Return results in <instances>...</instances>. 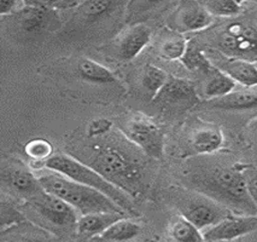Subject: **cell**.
Instances as JSON below:
<instances>
[{
    "label": "cell",
    "instance_id": "1f68e13d",
    "mask_svg": "<svg viewBox=\"0 0 257 242\" xmlns=\"http://www.w3.org/2000/svg\"><path fill=\"white\" fill-rule=\"evenodd\" d=\"M249 132H250L251 138L257 143V118L249 124Z\"/></svg>",
    "mask_w": 257,
    "mask_h": 242
},
{
    "label": "cell",
    "instance_id": "2e32d148",
    "mask_svg": "<svg viewBox=\"0 0 257 242\" xmlns=\"http://www.w3.org/2000/svg\"><path fill=\"white\" fill-rule=\"evenodd\" d=\"M205 106L210 109L228 110V112H245L257 109V88L233 91L222 98L205 101Z\"/></svg>",
    "mask_w": 257,
    "mask_h": 242
},
{
    "label": "cell",
    "instance_id": "484cf974",
    "mask_svg": "<svg viewBox=\"0 0 257 242\" xmlns=\"http://www.w3.org/2000/svg\"><path fill=\"white\" fill-rule=\"evenodd\" d=\"M118 3L115 2H85L81 3L79 10L81 11L82 16L88 21H97L104 17H107L110 14L115 11Z\"/></svg>",
    "mask_w": 257,
    "mask_h": 242
},
{
    "label": "cell",
    "instance_id": "5bb4252c",
    "mask_svg": "<svg viewBox=\"0 0 257 242\" xmlns=\"http://www.w3.org/2000/svg\"><path fill=\"white\" fill-rule=\"evenodd\" d=\"M219 59H210L217 69L228 75L235 84L244 86L245 89L257 88V67L256 63L243 61V59L228 58L220 55ZM210 58V57H209Z\"/></svg>",
    "mask_w": 257,
    "mask_h": 242
},
{
    "label": "cell",
    "instance_id": "e0dca14e",
    "mask_svg": "<svg viewBox=\"0 0 257 242\" xmlns=\"http://www.w3.org/2000/svg\"><path fill=\"white\" fill-rule=\"evenodd\" d=\"M124 213H91L81 216L76 224V230L80 235L92 237L103 235L113 223L123 219Z\"/></svg>",
    "mask_w": 257,
    "mask_h": 242
},
{
    "label": "cell",
    "instance_id": "4dcf8cb0",
    "mask_svg": "<svg viewBox=\"0 0 257 242\" xmlns=\"http://www.w3.org/2000/svg\"><path fill=\"white\" fill-rule=\"evenodd\" d=\"M23 7V3L15 2V0H2L0 2V15L5 16V15L19 13L21 8Z\"/></svg>",
    "mask_w": 257,
    "mask_h": 242
},
{
    "label": "cell",
    "instance_id": "e575fe53",
    "mask_svg": "<svg viewBox=\"0 0 257 242\" xmlns=\"http://www.w3.org/2000/svg\"><path fill=\"white\" fill-rule=\"evenodd\" d=\"M256 23H257V22H256Z\"/></svg>",
    "mask_w": 257,
    "mask_h": 242
},
{
    "label": "cell",
    "instance_id": "7c38bea8",
    "mask_svg": "<svg viewBox=\"0 0 257 242\" xmlns=\"http://www.w3.org/2000/svg\"><path fill=\"white\" fill-rule=\"evenodd\" d=\"M214 16L202 2L182 3L181 8L176 13L175 26L180 32H199L204 31L213 25Z\"/></svg>",
    "mask_w": 257,
    "mask_h": 242
},
{
    "label": "cell",
    "instance_id": "9a60e30c",
    "mask_svg": "<svg viewBox=\"0 0 257 242\" xmlns=\"http://www.w3.org/2000/svg\"><path fill=\"white\" fill-rule=\"evenodd\" d=\"M3 182L15 193L29 200L37 198L45 191L37 176L22 166L5 169L3 171Z\"/></svg>",
    "mask_w": 257,
    "mask_h": 242
},
{
    "label": "cell",
    "instance_id": "6da1fadb",
    "mask_svg": "<svg viewBox=\"0 0 257 242\" xmlns=\"http://www.w3.org/2000/svg\"><path fill=\"white\" fill-rule=\"evenodd\" d=\"M191 183L193 191L208 196L229 211L240 212L245 216H257V207L246 188L244 167H216L196 173Z\"/></svg>",
    "mask_w": 257,
    "mask_h": 242
},
{
    "label": "cell",
    "instance_id": "cb8c5ba5",
    "mask_svg": "<svg viewBox=\"0 0 257 242\" xmlns=\"http://www.w3.org/2000/svg\"><path fill=\"white\" fill-rule=\"evenodd\" d=\"M202 4L214 17H235L244 11V3L234 0H208Z\"/></svg>",
    "mask_w": 257,
    "mask_h": 242
},
{
    "label": "cell",
    "instance_id": "ba28073f",
    "mask_svg": "<svg viewBox=\"0 0 257 242\" xmlns=\"http://www.w3.org/2000/svg\"><path fill=\"white\" fill-rule=\"evenodd\" d=\"M31 201L40 216L53 225L59 228H68L77 224L79 218L75 208L53 194L44 191Z\"/></svg>",
    "mask_w": 257,
    "mask_h": 242
},
{
    "label": "cell",
    "instance_id": "8fae6325",
    "mask_svg": "<svg viewBox=\"0 0 257 242\" xmlns=\"http://www.w3.org/2000/svg\"><path fill=\"white\" fill-rule=\"evenodd\" d=\"M20 26L27 33H38L44 31L57 20L56 10L47 2H25L17 13Z\"/></svg>",
    "mask_w": 257,
    "mask_h": 242
},
{
    "label": "cell",
    "instance_id": "f546056e",
    "mask_svg": "<svg viewBox=\"0 0 257 242\" xmlns=\"http://www.w3.org/2000/svg\"><path fill=\"white\" fill-rule=\"evenodd\" d=\"M112 127V122L109 120V119H95L89 124L87 133L89 137H98V136H103L109 132Z\"/></svg>",
    "mask_w": 257,
    "mask_h": 242
},
{
    "label": "cell",
    "instance_id": "7402d4cb",
    "mask_svg": "<svg viewBox=\"0 0 257 242\" xmlns=\"http://www.w3.org/2000/svg\"><path fill=\"white\" fill-rule=\"evenodd\" d=\"M168 79L169 76L166 71L156 67V65L148 64L144 68V73H143L142 85L146 94L150 96L151 100H155L168 82Z\"/></svg>",
    "mask_w": 257,
    "mask_h": 242
},
{
    "label": "cell",
    "instance_id": "5b68a950",
    "mask_svg": "<svg viewBox=\"0 0 257 242\" xmlns=\"http://www.w3.org/2000/svg\"><path fill=\"white\" fill-rule=\"evenodd\" d=\"M215 46L220 55L257 63V23L234 21L216 35Z\"/></svg>",
    "mask_w": 257,
    "mask_h": 242
},
{
    "label": "cell",
    "instance_id": "7a4b0ae2",
    "mask_svg": "<svg viewBox=\"0 0 257 242\" xmlns=\"http://www.w3.org/2000/svg\"><path fill=\"white\" fill-rule=\"evenodd\" d=\"M45 191L64 200L81 216L91 213H125L111 199L99 190L50 171L38 176Z\"/></svg>",
    "mask_w": 257,
    "mask_h": 242
},
{
    "label": "cell",
    "instance_id": "d6a6232c",
    "mask_svg": "<svg viewBox=\"0 0 257 242\" xmlns=\"http://www.w3.org/2000/svg\"><path fill=\"white\" fill-rule=\"evenodd\" d=\"M11 242H45L44 240L38 237H33V236H25V237H20L16 238V240L11 241Z\"/></svg>",
    "mask_w": 257,
    "mask_h": 242
},
{
    "label": "cell",
    "instance_id": "30bf717a",
    "mask_svg": "<svg viewBox=\"0 0 257 242\" xmlns=\"http://www.w3.org/2000/svg\"><path fill=\"white\" fill-rule=\"evenodd\" d=\"M154 101L169 107L188 108L199 103V97L192 83L169 76L168 82Z\"/></svg>",
    "mask_w": 257,
    "mask_h": 242
},
{
    "label": "cell",
    "instance_id": "83f0119b",
    "mask_svg": "<svg viewBox=\"0 0 257 242\" xmlns=\"http://www.w3.org/2000/svg\"><path fill=\"white\" fill-rule=\"evenodd\" d=\"M26 153L34 159L49 160L52 157V145L45 139H33L26 145Z\"/></svg>",
    "mask_w": 257,
    "mask_h": 242
},
{
    "label": "cell",
    "instance_id": "ac0fdd59",
    "mask_svg": "<svg viewBox=\"0 0 257 242\" xmlns=\"http://www.w3.org/2000/svg\"><path fill=\"white\" fill-rule=\"evenodd\" d=\"M223 145V134L220 128L204 126L196 130L191 138V147L196 154H213Z\"/></svg>",
    "mask_w": 257,
    "mask_h": 242
},
{
    "label": "cell",
    "instance_id": "4fadbf2b",
    "mask_svg": "<svg viewBox=\"0 0 257 242\" xmlns=\"http://www.w3.org/2000/svg\"><path fill=\"white\" fill-rule=\"evenodd\" d=\"M151 35L150 27L143 23L125 29L117 41V57L124 62L132 61L148 46Z\"/></svg>",
    "mask_w": 257,
    "mask_h": 242
},
{
    "label": "cell",
    "instance_id": "d4e9b609",
    "mask_svg": "<svg viewBox=\"0 0 257 242\" xmlns=\"http://www.w3.org/2000/svg\"><path fill=\"white\" fill-rule=\"evenodd\" d=\"M172 237L175 242H204V237L199 232V229L196 228L192 223H190L185 218H179L172 225L170 230Z\"/></svg>",
    "mask_w": 257,
    "mask_h": 242
},
{
    "label": "cell",
    "instance_id": "9c48e42d",
    "mask_svg": "<svg viewBox=\"0 0 257 242\" xmlns=\"http://www.w3.org/2000/svg\"><path fill=\"white\" fill-rule=\"evenodd\" d=\"M257 230V216H232L209 228L203 237L205 242L232 241Z\"/></svg>",
    "mask_w": 257,
    "mask_h": 242
},
{
    "label": "cell",
    "instance_id": "836d02e7",
    "mask_svg": "<svg viewBox=\"0 0 257 242\" xmlns=\"http://www.w3.org/2000/svg\"><path fill=\"white\" fill-rule=\"evenodd\" d=\"M256 67H257V63H256Z\"/></svg>",
    "mask_w": 257,
    "mask_h": 242
},
{
    "label": "cell",
    "instance_id": "f1b7e54d",
    "mask_svg": "<svg viewBox=\"0 0 257 242\" xmlns=\"http://www.w3.org/2000/svg\"><path fill=\"white\" fill-rule=\"evenodd\" d=\"M244 176L250 198L257 207V167H244Z\"/></svg>",
    "mask_w": 257,
    "mask_h": 242
},
{
    "label": "cell",
    "instance_id": "d6986e66",
    "mask_svg": "<svg viewBox=\"0 0 257 242\" xmlns=\"http://www.w3.org/2000/svg\"><path fill=\"white\" fill-rule=\"evenodd\" d=\"M77 74L81 79L98 85H119L117 77L103 64L89 58H81L77 62Z\"/></svg>",
    "mask_w": 257,
    "mask_h": 242
},
{
    "label": "cell",
    "instance_id": "3957f363",
    "mask_svg": "<svg viewBox=\"0 0 257 242\" xmlns=\"http://www.w3.org/2000/svg\"><path fill=\"white\" fill-rule=\"evenodd\" d=\"M89 166L127 195H136L142 190V166L117 147L98 149Z\"/></svg>",
    "mask_w": 257,
    "mask_h": 242
},
{
    "label": "cell",
    "instance_id": "4316f807",
    "mask_svg": "<svg viewBox=\"0 0 257 242\" xmlns=\"http://www.w3.org/2000/svg\"><path fill=\"white\" fill-rule=\"evenodd\" d=\"M187 45L188 41L182 37L168 39V40H166L162 45H161V57L167 59V61L181 59L182 56L186 52Z\"/></svg>",
    "mask_w": 257,
    "mask_h": 242
},
{
    "label": "cell",
    "instance_id": "52a82bcc",
    "mask_svg": "<svg viewBox=\"0 0 257 242\" xmlns=\"http://www.w3.org/2000/svg\"><path fill=\"white\" fill-rule=\"evenodd\" d=\"M124 134L149 156L155 159L163 156L164 133L150 118L134 116L125 124Z\"/></svg>",
    "mask_w": 257,
    "mask_h": 242
},
{
    "label": "cell",
    "instance_id": "277c9868",
    "mask_svg": "<svg viewBox=\"0 0 257 242\" xmlns=\"http://www.w3.org/2000/svg\"><path fill=\"white\" fill-rule=\"evenodd\" d=\"M44 165L50 171L57 172L71 179V181L99 190L107 198L111 199L124 212H133V204L130 196L124 191L107 182L103 176H100L91 166L83 165L79 160L62 154L50 157L49 160L45 161Z\"/></svg>",
    "mask_w": 257,
    "mask_h": 242
},
{
    "label": "cell",
    "instance_id": "603a6c76",
    "mask_svg": "<svg viewBox=\"0 0 257 242\" xmlns=\"http://www.w3.org/2000/svg\"><path fill=\"white\" fill-rule=\"evenodd\" d=\"M139 232V224L123 218V219L113 223L110 228H107L104 231V234L101 236L109 241H128L138 236Z\"/></svg>",
    "mask_w": 257,
    "mask_h": 242
},
{
    "label": "cell",
    "instance_id": "8992f818",
    "mask_svg": "<svg viewBox=\"0 0 257 242\" xmlns=\"http://www.w3.org/2000/svg\"><path fill=\"white\" fill-rule=\"evenodd\" d=\"M175 205L182 218L192 223L199 230L211 228L232 216L231 211L225 206L217 204L197 191L180 194L175 200Z\"/></svg>",
    "mask_w": 257,
    "mask_h": 242
},
{
    "label": "cell",
    "instance_id": "44dd1931",
    "mask_svg": "<svg viewBox=\"0 0 257 242\" xmlns=\"http://www.w3.org/2000/svg\"><path fill=\"white\" fill-rule=\"evenodd\" d=\"M180 61L188 70L201 71L205 75H210L216 69V67L211 63L210 58L205 55L203 50H201V47L191 41H188L186 52Z\"/></svg>",
    "mask_w": 257,
    "mask_h": 242
},
{
    "label": "cell",
    "instance_id": "ffe728a7",
    "mask_svg": "<svg viewBox=\"0 0 257 242\" xmlns=\"http://www.w3.org/2000/svg\"><path fill=\"white\" fill-rule=\"evenodd\" d=\"M208 76V82L205 83L204 89H203V95L207 98V101L225 97V96L232 94L237 86L234 80H232L231 77L217 68Z\"/></svg>",
    "mask_w": 257,
    "mask_h": 242
}]
</instances>
